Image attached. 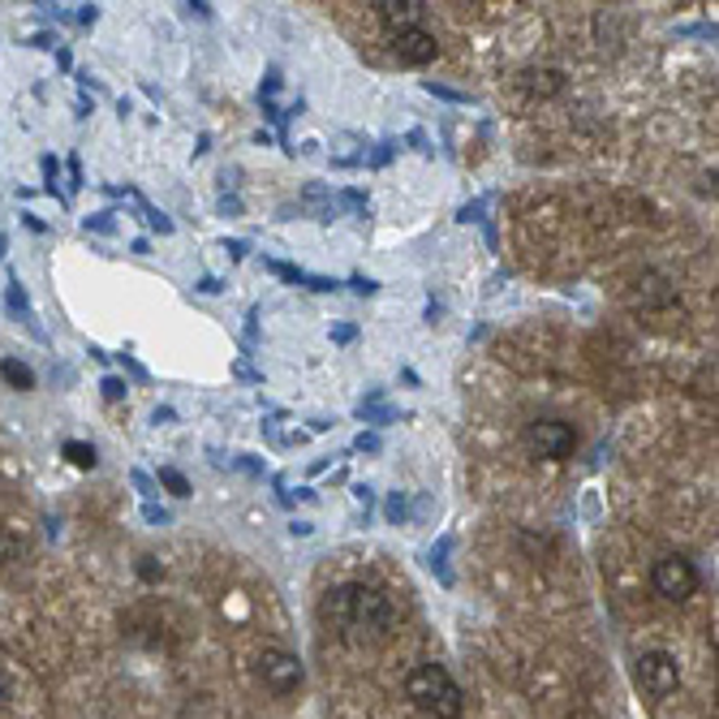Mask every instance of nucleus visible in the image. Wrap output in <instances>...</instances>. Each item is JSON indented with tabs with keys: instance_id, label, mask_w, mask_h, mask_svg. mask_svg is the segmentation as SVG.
<instances>
[{
	"instance_id": "obj_9",
	"label": "nucleus",
	"mask_w": 719,
	"mask_h": 719,
	"mask_svg": "<svg viewBox=\"0 0 719 719\" xmlns=\"http://www.w3.org/2000/svg\"><path fill=\"white\" fill-rule=\"evenodd\" d=\"M517 87H521L526 96L552 100V96H560V91H565V74H560V70H552V65H530V70H521V74H517Z\"/></svg>"
},
{
	"instance_id": "obj_8",
	"label": "nucleus",
	"mask_w": 719,
	"mask_h": 719,
	"mask_svg": "<svg viewBox=\"0 0 719 719\" xmlns=\"http://www.w3.org/2000/svg\"><path fill=\"white\" fill-rule=\"evenodd\" d=\"M375 13L388 30H405V26H422L427 4L422 0H375Z\"/></svg>"
},
{
	"instance_id": "obj_12",
	"label": "nucleus",
	"mask_w": 719,
	"mask_h": 719,
	"mask_svg": "<svg viewBox=\"0 0 719 719\" xmlns=\"http://www.w3.org/2000/svg\"><path fill=\"white\" fill-rule=\"evenodd\" d=\"M160 482H164L177 500H186V495H190V479H186L181 470H173V466H164V470H160Z\"/></svg>"
},
{
	"instance_id": "obj_7",
	"label": "nucleus",
	"mask_w": 719,
	"mask_h": 719,
	"mask_svg": "<svg viewBox=\"0 0 719 719\" xmlns=\"http://www.w3.org/2000/svg\"><path fill=\"white\" fill-rule=\"evenodd\" d=\"M392 52L405 65H431L440 56V43L427 26H405V30H392Z\"/></svg>"
},
{
	"instance_id": "obj_19",
	"label": "nucleus",
	"mask_w": 719,
	"mask_h": 719,
	"mask_svg": "<svg viewBox=\"0 0 719 719\" xmlns=\"http://www.w3.org/2000/svg\"><path fill=\"white\" fill-rule=\"evenodd\" d=\"M354 289H358V293H375V289H379V285H375V280H354Z\"/></svg>"
},
{
	"instance_id": "obj_11",
	"label": "nucleus",
	"mask_w": 719,
	"mask_h": 719,
	"mask_svg": "<svg viewBox=\"0 0 719 719\" xmlns=\"http://www.w3.org/2000/svg\"><path fill=\"white\" fill-rule=\"evenodd\" d=\"M61 453H65V462H70L74 470H96V466H100V453H96L91 444H83V440H65Z\"/></svg>"
},
{
	"instance_id": "obj_16",
	"label": "nucleus",
	"mask_w": 719,
	"mask_h": 719,
	"mask_svg": "<svg viewBox=\"0 0 719 719\" xmlns=\"http://www.w3.org/2000/svg\"><path fill=\"white\" fill-rule=\"evenodd\" d=\"M427 91H431V96H444V100H466L462 91H449V87H436V83H427Z\"/></svg>"
},
{
	"instance_id": "obj_14",
	"label": "nucleus",
	"mask_w": 719,
	"mask_h": 719,
	"mask_svg": "<svg viewBox=\"0 0 719 719\" xmlns=\"http://www.w3.org/2000/svg\"><path fill=\"white\" fill-rule=\"evenodd\" d=\"M100 388H104V396H109V401H121V396H125V379H117V375H109Z\"/></svg>"
},
{
	"instance_id": "obj_5",
	"label": "nucleus",
	"mask_w": 719,
	"mask_h": 719,
	"mask_svg": "<svg viewBox=\"0 0 719 719\" xmlns=\"http://www.w3.org/2000/svg\"><path fill=\"white\" fill-rule=\"evenodd\" d=\"M526 449H530L534 457L565 462V457H573V449H578V431H573L569 422H560V418H539V422L526 427Z\"/></svg>"
},
{
	"instance_id": "obj_10",
	"label": "nucleus",
	"mask_w": 719,
	"mask_h": 719,
	"mask_svg": "<svg viewBox=\"0 0 719 719\" xmlns=\"http://www.w3.org/2000/svg\"><path fill=\"white\" fill-rule=\"evenodd\" d=\"M0 379H4L9 388H17V392H30V388H35V370L17 358H0Z\"/></svg>"
},
{
	"instance_id": "obj_13",
	"label": "nucleus",
	"mask_w": 719,
	"mask_h": 719,
	"mask_svg": "<svg viewBox=\"0 0 719 719\" xmlns=\"http://www.w3.org/2000/svg\"><path fill=\"white\" fill-rule=\"evenodd\" d=\"M388 521H392V526H401V521H405V495H401V491L388 500Z\"/></svg>"
},
{
	"instance_id": "obj_15",
	"label": "nucleus",
	"mask_w": 719,
	"mask_h": 719,
	"mask_svg": "<svg viewBox=\"0 0 719 719\" xmlns=\"http://www.w3.org/2000/svg\"><path fill=\"white\" fill-rule=\"evenodd\" d=\"M354 449H358V453H379V440H375V436H366V431H362L358 440H354Z\"/></svg>"
},
{
	"instance_id": "obj_1",
	"label": "nucleus",
	"mask_w": 719,
	"mask_h": 719,
	"mask_svg": "<svg viewBox=\"0 0 719 719\" xmlns=\"http://www.w3.org/2000/svg\"><path fill=\"white\" fill-rule=\"evenodd\" d=\"M324 620H328L345 642H379V638H388L396 611H392V600H388L379 586L345 582V586L328 591V600H324Z\"/></svg>"
},
{
	"instance_id": "obj_18",
	"label": "nucleus",
	"mask_w": 719,
	"mask_h": 719,
	"mask_svg": "<svg viewBox=\"0 0 719 719\" xmlns=\"http://www.w3.org/2000/svg\"><path fill=\"white\" fill-rule=\"evenodd\" d=\"M147 521H160V526H164V521H168V513H164V508H147Z\"/></svg>"
},
{
	"instance_id": "obj_6",
	"label": "nucleus",
	"mask_w": 719,
	"mask_h": 719,
	"mask_svg": "<svg viewBox=\"0 0 719 719\" xmlns=\"http://www.w3.org/2000/svg\"><path fill=\"white\" fill-rule=\"evenodd\" d=\"M638 685H642V694H651V698L677 694V690H681V664H677V655H668V651H646V655L638 659Z\"/></svg>"
},
{
	"instance_id": "obj_3",
	"label": "nucleus",
	"mask_w": 719,
	"mask_h": 719,
	"mask_svg": "<svg viewBox=\"0 0 719 719\" xmlns=\"http://www.w3.org/2000/svg\"><path fill=\"white\" fill-rule=\"evenodd\" d=\"M254 672H258V681L276 694V698H289V694H298L302 690V681H306V668H302V659L293 655V651H280V646H263L258 651V664H254Z\"/></svg>"
},
{
	"instance_id": "obj_2",
	"label": "nucleus",
	"mask_w": 719,
	"mask_h": 719,
	"mask_svg": "<svg viewBox=\"0 0 719 719\" xmlns=\"http://www.w3.org/2000/svg\"><path fill=\"white\" fill-rule=\"evenodd\" d=\"M405 698L431 719H462L466 711V694L453 681V672L444 664H418L405 677Z\"/></svg>"
},
{
	"instance_id": "obj_4",
	"label": "nucleus",
	"mask_w": 719,
	"mask_h": 719,
	"mask_svg": "<svg viewBox=\"0 0 719 719\" xmlns=\"http://www.w3.org/2000/svg\"><path fill=\"white\" fill-rule=\"evenodd\" d=\"M698 569H694V560H685V556H659L655 560V569H651V586H655V595L668 603H685L690 595H698Z\"/></svg>"
},
{
	"instance_id": "obj_17",
	"label": "nucleus",
	"mask_w": 719,
	"mask_h": 719,
	"mask_svg": "<svg viewBox=\"0 0 719 719\" xmlns=\"http://www.w3.org/2000/svg\"><path fill=\"white\" fill-rule=\"evenodd\" d=\"M9 698H13V685H9V677L0 672V707H9Z\"/></svg>"
}]
</instances>
